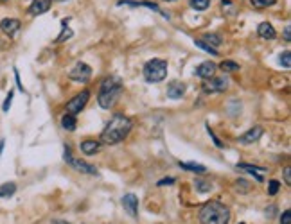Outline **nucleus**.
<instances>
[{
    "instance_id": "obj_1",
    "label": "nucleus",
    "mask_w": 291,
    "mask_h": 224,
    "mask_svg": "<svg viewBox=\"0 0 291 224\" xmlns=\"http://www.w3.org/2000/svg\"><path fill=\"white\" fill-rule=\"evenodd\" d=\"M133 122L130 117H126L124 113H115L110 122L106 124V128L101 133V142L106 145H117L122 140L128 138V135L131 133Z\"/></svg>"
},
{
    "instance_id": "obj_2",
    "label": "nucleus",
    "mask_w": 291,
    "mask_h": 224,
    "mask_svg": "<svg viewBox=\"0 0 291 224\" xmlns=\"http://www.w3.org/2000/svg\"><path fill=\"white\" fill-rule=\"evenodd\" d=\"M230 208L218 199L207 201L198 212L202 224H230Z\"/></svg>"
},
{
    "instance_id": "obj_3",
    "label": "nucleus",
    "mask_w": 291,
    "mask_h": 224,
    "mask_svg": "<svg viewBox=\"0 0 291 224\" xmlns=\"http://www.w3.org/2000/svg\"><path fill=\"white\" fill-rule=\"evenodd\" d=\"M122 92V81L117 76H108L103 79L101 86H99V94H97V102L103 110H110L115 104L117 97Z\"/></svg>"
},
{
    "instance_id": "obj_4",
    "label": "nucleus",
    "mask_w": 291,
    "mask_h": 224,
    "mask_svg": "<svg viewBox=\"0 0 291 224\" xmlns=\"http://www.w3.org/2000/svg\"><path fill=\"white\" fill-rule=\"evenodd\" d=\"M142 76L148 83H160L167 76V61L166 59H149L142 68Z\"/></svg>"
},
{
    "instance_id": "obj_5",
    "label": "nucleus",
    "mask_w": 291,
    "mask_h": 224,
    "mask_svg": "<svg viewBox=\"0 0 291 224\" xmlns=\"http://www.w3.org/2000/svg\"><path fill=\"white\" fill-rule=\"evenodd\" d=\"M228 84H230V79L226 76H220V77L212 76L210 79H205L203 92L205 94H221V92H225L228 88Z\"/></svg>"
},
{
    "instance_id": "obj_6",
    "label": "nucleus",
    "mask_w": 291,
    "mask_h": 224,
    "mask_svg": "<svg viewBox=\"0 0 291 224\" xmlns=\"http://www.w3.org/2000/svg\"><path fill=\"white\" fill-rule=\"evenodd\" d=\"M90 99V92L88 90H83L77 95H74L68 102H67V113H72V115H77V113L83 112V108L86 106V102Z\"/></svg>"
},
{
    "instance_id": "obj_7",
    "label": "nucleus",
    "mask_w": 291,
    "mask_h": 224,
    "mask_svg": "<svg viewBox=\"0 0 291 224\" xmlns=\"http://www.w3.org/2000/svg\"><path fill=\"white\" fill-rule=\"evenodd\" d=\"M68 77L72 81H76V83H88L90 77H92V68L86 63H83V61H77L74 68L68 72Z\"/></svg>"
},
{
    "instance_id": "obj_8",
    "label": "nucleus",
    "mask_w": 291,
    "mask_h": 224,
    "mask_svg": "<svg viewBox=\"0 0 291 224\" xmlns=\"http://www.w3.org/2000/svg\"><path fill=\"white\" fill-rule=\"evenodd\" d=\"M117 6H131V7H148V9H153V11L160 13L162 16L169 18V15L167 13H164L160 9V7L156 6L154 2H149V0H119L117 2Z\"/></svg>"
},
{
    "instance_id": "obj_9",
    "label": "nucleus",
    "mask_w": 291,
    "mask_h": 224,
    "mask_svg": "<svg viewBox=\"0 0 291 224\" xmlns=\"http://www.w3.org/2000/svg\"><path fill=\"white\" fill-rule=\"evenodd\" d=\"M122 208L130 217L137 219L138 217V197L135 194H126L122 197Z\"/></svg>"
},
{
    "instance_id": "obj_10",
    "label": "nucleus",
    "mask_w": 291,
    "mask_h": 224,
    "mask_svg": "<svg viewBox=\"0 0 291 224\" xmlns=\"http://www.w3.org/2000/svg\"><path fill=\"white\" fill-rule=\"evenodd\" d=\"M262 128L261 126H254V128H250L246 133H243V135L239 136V144H243V145H250V144H256V142H259V138L262 136Z\"/></svg>"
},
{
    "instance_id": "obj_11",
    "label": "nucleus",
    "mask_w": 291,
    "mask_h": 224,
    "mask_svg": "<svg viewBox=\"0 0 291 224\" xmlns=\"http://www.w3.org/2000/svg\"><path fill=\"white\" fill-rule=\"evenodd\" d=\"M216 68H218L216 63H212V61H203V63H200V65L196 66L194 76L205 81V79H210L212 76H216Z\"/></svg>"
},
{
    "instance_id": "obj_12",
    "label": "nucleus",
    "mask_w": 291,
    "mask_h": 224,
    "mask_svg": "<svg viewBox=\"0 0 291 224\" xmlns=\"http://www.w3.org/2000/svg\"><path fill=\"white\" fill-rule=\"evenodd\" d=\"M20 27H22V24H20V20H17V18H4L0 22V31L9 36V38H13V36L17 34L18 31H20Z\"/></svg>"
},
{
    "instance_id": "obj_13",
    "label": "nucleus",
    "mask_w": 291,
    "mask_h": 224,
    "mask_svg": "<svg viewBox=\"0 0 291 224\" xmlns=\"http://www.w3.org/2000/svg\"><path fill=\"white\" fill-rule=\"evenodd\" d=\"M187 92V84L182 83V81H171L169 86H167V97L169 99H182Z\"/></svg>"
},
{
    "instance_id": "obj_14",
    "label": "nucleus",
    "mask_w": 291,
    "mask_h": 224,
    "mask_svg": "<svg viewBox=\"0 0 291 224\" xmlns=\"http://www.w3.org/2000/svg\"><path fill=\"white\" fill-rule=\"evenodd\" d=\"M51 4L52 0H33L29 6V15L31 16H38V15H43L51 9Z\"/></svg>"
},
{
    "instance_id": "obj_15",
    "label": "nucleus",
    "mask_w": 291,
    "mask_h": 224,
    "mask_svg": "<svg viewBox=\"0 0 291 224\" xmlns=\"http://www.w3.org/2000/svg\"><path fill=\"white\" fill-rule=\"evenodd\" d=\"M70 165L76 169L77 172H83V174H90V176H97L99 174V171H97V167L90 165V163H86V161H83V160H77L74 158L70 161Z\"/></svg>"
},
{
    "instance_id": "obj_16",
    "label": "nucleus",
    "mask_w": 291,
    "mask_h": 224,
    "mask_svg": "<svg viewBox=\"0 0 291 224\" xmlns=\"http://www.w3.org/2000/svg\"><path fill=\"white\" fill-rule=\"evenodd\" d=\"M236 169H238V171L248 172V174H252V176H256L257 181H262V179H264V177H262V174L266 172V169H264V167L250 165V163H238V165H236Z\"/></svg>"
},
{
    "instance_id": "obj_17",
    "label": "nucleus",
    "mask_w": 291,
    "mask_h": 224,
    "mask_svg": "<svg viewBox=\"0 0 291 224\" xmlns=\"http://www.w3.org/2000/svg\"><path fill=\"white\" fill-rule=\"evenodd\" d=\"M257 34L261 36L262 40H275L277 32H275L274 25L270 24V22H262V24H259V27H257Z\"/></svg>"
},
{
    "instance_id": "obj_18",
    "label": "nucleus",
    "mask_w": 291,
    "mask_h": 224,
    "mask_svg": "<svg viewBox=\"0 0 291 224\" xmlns=\"http://www.w3.org/2000/svg\"><path fill=\"white\" fill-rule=\"evenodd\" d=\"M79 149H81V153L86 154V156H92L95 154L99 149H101V142L97 140H85L79 144Z\"/></svg>"
},
{
    "instance_id": "obj_19",
    "label": "nucleus",
    "mask_w": 291,
    "mask_h": 224,
    "mask_svg": "<svg viewBox=\"0 0 291 224\" xmlns=\"http://www.w3.org/2000/svg\"><path fill=\"white\" fill-rule=\"evenodd\" d=\"M61 128L68 133L72 131H76L77 128V120H76V115H72V113H65L63 117H61Z\"/></svg>"
},
{
    "instance_id": "obj_20",
    "label": "nucleus",
    "mask_w": 291,
    "mask_h": 224,
    "mask_svg": "<svg viewBox=\"0 0 291 224\" xmlns=\"http://www.w3.org/2000/svg\"><path fill=\"white\" fill-rule=\"evenodd\" d=\"M178 165L184 169V171L194 172V174H205L207 172V167L200 165V163H194V161H178Z\"/></svg>"
},
{
    "instance_id": "obj_21",
    "label": "nucleus",
    "mask_w": 291,
    "mask_h": 224,
    "mask_svg": "<svg viewBox=\"0 0 291 224\" xmlns=\"http://www.w3.org/2000/svg\"><path fill=\"white\" fill-rule=\"evenodd\" d=\"M203 42L205 43H208L210 47H214V48H218L223 43V40H221V36L220 34H214V32H207V34H203V38H202Z\"/></svg>"
},
{
    "instance_id": "obj_22",
    "label": "nucleus",
    "mask_w": 291,
    "mask_h": 224,
    "mask_svg": "<svg viewBox=\"0 0 291 224\" xmlns=\"http://www.w3.org/2000/svg\"><path fill=\"white\" fill-rule=\"evenodd\" d=\"M15 192H17V185L13 181L0 185V197H11Z\"/></svg>"
},
{
    "instance_id": "obj_23",
    "label": "nucleus",
    "mask_w": 291,
    "mask_h": 224,
    "mask_svg": "<svg viewBox=\"0 0 291 224\" xmlns=\"http://www.w3.org/2000/svg\"><path fill=\"white\" fill-rule=\"evenodd\" d=\"M194 189L200 192V194H207L212 190V183L205 181V179H194Z\"/></svg>"
},
{
    "instance_id": "obj_24",
    "label": "nucleus",
    "mask_w": 291,
    "mask_h": 224,
    "mask_svg": "<svg viewBox=\"0 0 291 224\" xmlns=\"http://www.w3.org/2000/svg\"><path fill=\"white\" fill-rule=\"evenodd\" d=\"M236 190H238L239 194H248L250 190H252V183L243 179V177H239L238 181H236Z\"/></svg>"
},
{
    "instance_id": "obj_25",
    "label": "nucleus",
    "mask_w": 291,
    "mask_h": 224,
    "mask_svg": "<svg viewBox=\"0 0 291 224\" xmlns=\"http://www.w3.org/2000/svg\"><path fill=\"white\" fill-rule=\"evenodd\" d=\"M189 6L196 11H205L210 7V0H189Z\"/></svg>"
},
{
    "instance_id": "obj_26",
    "label": "nucleus",
    "mask_w": 291,
    "mask_h": 224,
    "mask_svg": "<svg viewBox=\"0 0 291 224\" xmlns=\"http://www.w3.org/2000/svg\"><path fill=\"white\" fill-rule=\"evenodd\" d=\"M220 68L223 72H238L239 70V65L236 61H230V59H225V61H221L220 63Z\"/></svg>"
},
{
    "instance_id": "obj_27",
    "label": "nucleus",
    "mask_w": 291,
    "mask_h": 224,
    "mask_svg": "<svg viewBox=\"0 0 291 224\" xmlns=\"http://www.w3.org/2000/svg\"><path fill=\"white\" fill-rule=\"evenodd\" d=\"M72 36H74V32H72V29L67 27V20H63V31H61V34L56 38V43H61V42H65V40H70Z\"/></svg>"
},
{
    "instance_id": "obj_28",
    "label": "nucleus",
    "mask_w": 291,
    "mask_h": 224,
    "mask_svg": "<svg viewBox=\"0 0 291 224\" xmlns=\"http://www.w3.org/2000/svg\"><path fill=\"white\" fill-rule=\"evenodd\" d=\"M250 4L257 9H262V7H270V6H275L277 4V0H250Z\"/></svg>"
},
{
    "instance_id": "obj_29",
    "label": "nucleus",
    "mask_w": 291,
    "mask_h": 224,
    "mask_svg": "<svg viewBox=\"0 0 291 224\" xmlns=\"http://www.w3.org/2000/svg\"><path fill=\"white\" fill-rule=\"evenodd\" d=\"M196 47H200L202 48V50H205V52H208V54H212V56H218V48H214V47H210V45H208V43H205L203 42V40H196Z\"/></svg>"
},
{
    "instance_id": "obj_30",
    "label": "nucleus",
    "mask_w": 291,
    "mask_h": 224,
    "mask_svg": "<svg viewBox=\"0 0 291 224\" xmlns=\"http://www.w3.org/2000/svg\"><path fill=\"white\" fill-rule=\"evenodd\" d=\"M279 63L284 66V68H290V66H291V54H290V50H284V52L280 54Z\"/></svg>"
},
{
    "instance_id": "obj_31",
    "label": "nucleus",
    "mask_w": 291,
    "mask_h": 224,
    "mask_svg": "<svg viewBox=\"0 0 291 224\" xmlns=\"http://www.w3.org/2000/svg\"><path fill=\"white\" fill-rule=\"evenodd\" d=\"M280 190V183L277 179H272V181L268 183V195H277Z\"/></svg>"
},
{
    "instance_id": "obj_32",
    "label": "nucleus",
    "mask_w": 291,
    "mask_h": 224,
    "mask_svg": "<svg viewBox=\"0 0 291 224\" xmlns=\"http://www.w3.org/2000/svg\"><path fill=\"white\" fill-rule=\"evenodd\" d=\"M207 133H208V136L214 140V144H216V147H220V149H223V144H221V140L218 138V136L214 135V131L210 129V126H207Z\"/></svg>"
},
{
    "instance_id": "obj_33",
    "label": "nucleus",
    "mask_w": 291,
    "mask_h": 224,
    "mask_svg": "<svg viewBox=\"0 0 291 224\" xmlns=\"http://www.w3.org/2000/svg\"><path fill=\"white\" fill-rule=\"evenodd\" d=\"M63 160H65L67 163H70L72 160H74V156H72V149H70V145H65V151H63Z\"/></svg>"
},
{
    "instance_id": "obj_34",
    "label": "nucleus",
    "mask_w": 291,
    "mask_h": 224,
    "mask_svg": "<svg viewBox=\"0 0 291 224\" xmlns=\"http://www.w3.org/2000/svg\"><path fill=\"white\" fill-rule=\"evenodd\" d=\"M13 92H9V94H7V97H6V100H4V106H2V110H4V112H9V108H11V100H13Z\"/></svg>"
},
{
    "instance_id": "obj_35",
    "label": "nucleus",
    "mask_w": 291,
    "mask_h": 224,
    "mask_svg": "<svg viewBox=\"0 0 291 224\" xmlns=\"http://www.w3.org/2000/svg\"><path fill=\"white\" fill-rule=\"evenodd\" d=\"M280 224H291V210H286L280 217Z\"/></svg>"
},
{
    "instance_id": "obj_36",
    "label": "nucleus",
    "mask_w": 291,
    "mask_h": 224,
    "mask_svg": "<svg viewBox=\"0 0 291 224\" xmlns=\"http://www.w3.org/2000/svg\"><path fill=\"white\" fill-rule=\"evenodd\" d=\"M172 183H174V177H164L156 183V187H166V185H172Z\"/></svg>"
},
{
    "instance_id": "obj_37",
    "label": "nucleus",
    "mask_w": 291,
    "mask_h": 224,
    "mask_svg": "<svg viewBox=\"0 0 291 224\" xmlns=\"http://www.w3.org/2000/svg\"><path fill=\"white\" fill-rule=\"evenodd\" d=\"M284 179H286V185L290 187V185H291V169H290V167H286V169H284Z\"/></svg>"
},
{
    "instance_id": "obj_38",
    "label": "nucleus",
    "mask_w": 291,
    "mask_h": 224,
    "mask_svg": "<svg viewBox=\"0 0 291 224\" xmlns=\"http://www.w3.org/2000/svg\"><path fill=\"white\" fill-rule=\"evenodd\" d=\"M291 27H286V29H284V40H286V42H288V43H290L291 42Z\"/></svg>"
},
{
    "instance_id": "obj_39",
    "label": "nucleus",
    "mask_w": 291,
    "mask_h": 224,
    "mask_svg": "<svg viewBox=\"0 0 291 224\" xmlns=\"http://www.w3.org/2000/svg\"><path fill=\"white\" fill-rule=\"evenodd\" d=\"M15 77H17V84H18V88L24 92V86H22V83H20V74H18V70L15 68Z\"/></svg>"
},
{
    "instance_id": "obj_40",
    "label": "nucleus",
    "mask_w": 291,
    "mask_h": 224,
    "mask_svg": "<svg viewBox=\"0 0 291 224\" xmlns=\"http://www.w3.org/2000/svg\"><path fill=\"white\" fill-rule=\"evenodd\" d=\"M52 224H70V223H67V221H61V219H56V221H52Z\"/></svg>"
},
{
    "instance_id": "obj_41",
    "label": "nucleus",
    "mask_w": 291,
    "mask_h": 224,
    "mask_svg": "<svg viewBox=\"0 0 291 224\" xmlns=\"http://www.w3.org/2000/svg\"><path fill=\"white\" fill-rule=\"evenodd\" d=\"M4 144H6V140H0V154H2V151H4Z\"/></svg>"
},
{
    "instance_id": "obj_42",
    "label": "nucleus",
    "mask_w": 291,
    "mask_h": 224,
    "mask_svg": "<svg viewBox=\"0 0 291 224\" xmlns=\"http://www.w3.org/2000/svg\"><path fill=\"white\" fill-rule=\"evenodd\" d=\"M164 2H174V0H164Z\"/></svg>"
},
{
    "instance_id": "obj_43",
    "label": "nucleus",
    "mask_w": 291,
    "mask_h": 224,
    "mask_svg": "<svg viewBox=\"0 0 291 224\" xmlns=\"http://www.w3.org/2000/svg\"><path fill=\"white\" fill-rule=\"evenodd\" d=\"M56 2H67V0H56Z\"/></svg>"
},
{
    "instance_id": "obj_44",
    "label": "nucleus",
    "mask_w": 291,
    "mask_h": 224,
    "mask_svg": "<svg viewBox=\"0 0 291 224\" xmlns=\"http://www.w3.org/2000/svg\"><path fill=\"white\" fill-rule=\"evenodd\" d=\"M239 224H244V223H239Z\"/></svg>"
}]
</instances>
